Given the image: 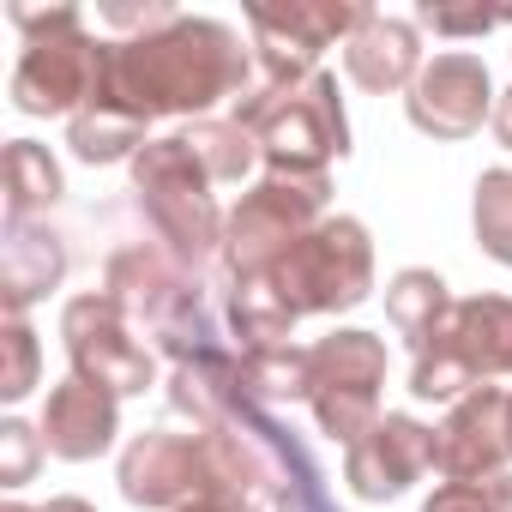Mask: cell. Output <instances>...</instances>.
Returning <instances> with one entry per match:
<instances>
[{
  "label": "cell",
  "mask_w": 512,
  "mask_h": 512,
  "mask_svg": "<svg viewBox=\"0 0 512 512\" xmlns=\"http://www.w3.org/2000/svg\"><path fill=\"white\" fill-rule=\"evenodd\" d=\"M326 199L332 175H260L223 223V284L266 278L320 217H332Z\"/></svg>",
  "instance_id": "8"
},
{
  "label": "cell",
  "mask_w": 512,
  "mask_h": 512,
  "mask_svg": "<svg viewBox=\"0 0 512 512\" xmlns=\"http://www.w3.org/2000/svg\"><path fill=\"white\" fill-rule=\"evenodd\" d=\"M380 386H386V338L380 332L338 326L320 344H308V410L326 440L356 446L380 422Z\"/></svg>",
  "instance_id": "10"
},
{
  "label": "cell",
  "mask_w": 512,
  "mask_h": 512,
  "mask_svg": "<svg viewBox=\"0 0 512 512\" xmlns=\"http://www.w3.org/2000/svg\"><path fill=\"white\" fill-rule=\"evenodd\" d=\"M181 512H266L260 500H193V506H181Z\"/></svg>",
  "instance_id": "31"
},
{
  "label": "cell",
  "mask_w": 512,
  "mask_h": 512,
  "mask_svg": "<svg viewBox=\"0 0 512 512\" xmlns=\"http://www.w3.org/2000/svg\"><path fill=\"white\" fill-rule=\"evenodd\" d=\"M151 139H145V127H133V121H121V115H109V109H85V115H73L67 121V151L79 157V163H133L139 151H145Z\"/></svg>",
  "instance_id": "24"
},
{
  "label": "cell",
  "mask_w": 512,
  "mask_h": 512,
  "mask_svg": "<svg viewBox=\"0 0 512 512\" xmlns=\"http://www.w3.org/2000/svg\"><path fill=\"white\" fill-rule=\"evenodd\" d=\"M488 127H494V145H500V151H512V85L500 91V103H494V121H488Z\"/></svg>",
  "instance_id": "30"
},
{
  "label": "cell",
  "mask_w": 512,
  "mask_h": 512,
  "mask_svg": "<svg viewBox=\"0 0 512 512\" xmlns=\"http://www.w3.org/2000/svg\"><path fill=\"white\" fill-rule=\"evenodd\" d=\"M253 91V55L235 25L181 13L151 37H109L103 85L91 109H109L133 127L151 121H205L217 103H241Z\"/></svg>",
  "instance_id": "1"
},
{
  "label": "cell",
  "mask_w": 512,
  "mask_h": 512,
  "mask_svg": "<svg viewBox=\"0 0 512 512\" xmlns=\"http://www.w3.org/2000/svg\"><path fill=\"white\" fill-rule=\"evenodd\" d=\"M241 380L247 392L284 410V404H308V344H272V350H241Z\"/></svg>",
  "instance_id": "22"
},
{
  "label": "cell",
  "mask_w": 512,
  "mask_h": 512,
  "mask_svg": "<svg viewBox=\"0 0 512 512\" xmlns=\"http://www.w3.org/2000/svg\"><path fill=\"white\" fill-rule=\"evenodd\" d=\"M374 7L362 0H290V7H247V37L260 55V85H302L320 73L326 49H344Z\"/></svg>",
  "instance_id": "12"
},
{
  "label": "cell",
  "mask_w": 512,
  "mask_h": 512,
  "mask_svg": "<svg viewBox=\"0 0 512 512\" xmlns=\"http://www.w3.org/2000/svg\"><path fill=\"white\" fill-rule=\"evenodd\" d=\"M428 470H434V428L404 410H386L356 446H344V488L362 506L410 494Z\"/></svg>",
  "instance_id": "14"
},
{
  "label": "cell",
  "mask_w": 512,
  "mask_h": 512,
  "mask_svg": "<svg viewBox=\"0 0 512 512\" xmlns=\"http://www.w3.org/2000/svg\"><path fill=\"white\" fill-rule=\"evenodd\" d=\"M506 464H512L506 392L500 386H476L458 404H446V416L434 428V470L446 482H476V476H500Z\"/></svg>",
  "instance_id": "15"
},
{
  "label": "cell",
  "mask_w": 512,
  "mask_h": 512,
  "mask_svg": "<svg viewBox=\"0 0 512 512\" xmlns=\"http://www.w3.org/2000/svg\"><path fill=\"white\" fill-rule=\"evenodd\" d=\"M187 151L205 163L211 181H241L253 163H260V139H253L235 115H205V121H187L181 127Z\"/></svg>",
  "instance_id": "21"
},
{
  "label": "cell",
  "mask_w": 512,
  "mask_h": 512,
  "mask_svg": "<svg viewBox=\"0 0 512 512\" xmlns=\"http://www.w3.org/2000/svg\"><path fill=\"white\" fill-rule=\"evenodd\" d=\"M127 169H133V193L145 205V223L169 260H181L187 272H205L211 260H223L229 211H217V193H211L217 181L205 175V163L187 151L181 133L151 139Z\"/></svg>",
  "instance_id": "6"
},
{
  "label": "cell",
  "mask_w": 512,
  "mask_h": 512,
  "mask_svg": "<svg viewBox=\"0 0 512 512\" xmlns=\"http://www.w3.org/2000/svg\"><path fill=\"white\" fill-rule=\"evenodd\" d=\"M121 500L145 512H181L193 500H253L260 494V458L235 428H145L121 446L115 464Z\"/></svg>",
  "instance_id": "2"
},
{
  "label": "cell",
  "mask_w": 512,
  "mask_h": 512,
  "mask_svg": "<svg viewBox=\"0 0 512 512\" xmlns=\"http://www.w3.org/2000/svg\"><path fill=\"white\" fill-rule=\"evenodd\" d=\"M446 314H452V290H446L440 272H428V266L392 272V284H386V320H392V332L410 344V356H422V350L440 338Z\"/></svg>",
  "instance_id": "19"
},
{
  "label": "cell",
  "mask_w": 512,
  "mask_h": 512,
  "mask_svg": "<svg viewBox=\"0 0 512 512\" xmlns=\"http://www.w3.org/2000/svg\"><path fill=\"white\" fill-rule=\"evenodd\" d=\"M43 512H97V506H91V500H79V494H55Z\"/></svg>",
  "instance_id": "32"
},
{
  "label": "cell",
  "mask_w": 512,
  "mask_h": 512,
  "mask_svg": "<svg viewBox=\"0 0 512 512\" xmlns=\"http://www.w3.org/2000/svg\"><path fill=\"white\" fill-rule=\"evenodd\" d=\"M13 25L25 37L13 67V109L31 121L85 115L103 85L109 37H91V19L79 7H13Z\"/></svg>",
  "instance_id": "3"
},
{
  "label": "cell",
  "mask_w": 512,
  "mask_h": 512,
  "mask_svg": "<svg viewBox=\"0 0 512 512\" xmlns=\"http://www.w3.org/2000/svg\"><path fill=\"white\" fill-rule=\"evenodd\" d=\"M37 374H43V344L31 314H0V398L25 404L37 392Z\"/></svg>",
  "instance_id": "25"
},
{
  "label": "cell",
  "mask_w": 512,
  "mask_h": 512,
  "mask_svg": "<svg viewBox=\"0 0 512 512\" xmlns=\"http://www.w3.org/2000/svg\"><path fill=\"white\" fill-rule=\"evenodd\" d=\"M470 229H476V247L494 266H512V163H494V169L476 175Z\"/></svg>",
  "instance_id": "23"
},
{
  "label": "cell",
  "mask_w": 512,
  "mask_h": 512,
  "mask_svg": "<svg viewBox=\"0 0 512 512\" xmlns=\"http://www.w3.org/2000/svg\"><path fill=\"white\" fill-rule=\"evenodd\" d=\"M103 290L133 314L139 332L157 338V350L169 356V368L223 350L217 314H211V302H205L199 272H187L181 260H169L163 247H151V241L115 247V253H109V278H103Z\"/></svg>",
  "instance_id": "4"
},
{
  "label": "cell",
  "mask_w": 512,
  "mask_h": 512,
  "mask_svg": "<svg viewBox=\"0 0 512 512\" xmlns=\"http://www.w3.org/2000/svg\"><path fill=\"white\" fill-rule=\"evenodd\" d=\"M0 512H43V506H25V500H7V506H0Z\"/></svg>",
  "instance_id": "33"
},
{
  "label": "cell",
  "mask_w": 512,
  "mask_h": 512,
  "mask_svg": "<svg viewBox=\"0 0 512 512\" xmlns=\"http://www.w3.org/2000/svg\"><path fill=\"white\" fill-rule=\"evenodd\" d=\"M37 428H43L49 458H61V464H91V458H103V452L121 440V398L103 392V386H91V380H79V374H67V380L49 392Z\"/></svg>",
  "instance_id": "16"
},
{
  "label": "cell",
  "mask_w": 512,
  "mask_h": 512,
  "mask_svg": "<svg viewBox=\"0 0 512 512\" xmlns=\"http://www.w3.org/2000/svg\"><path fill=\"white\" fill-rule=\"evenodd\" d=\"M494 79H488V61L470 55V49H440L416 85L404 91V115L416 133L440 139V145H458L470 133H482V121H494Z\"/></svg>",
  "instance_id": "13"
},
{
  "label": "cell",
  "mask_w": 512,
  "mask_h": 512,
  "mask_svg": "<svg viewBox=\"0 0 512 512\" xmlns=\"http://www.w3.org/2000/svg\"><path fill=\"white\" fill-rule=\"evenodd\" d=\"M422 25L416 19H392V13H368V25L344 43V73L356 91L368 97H392L410 91L422 73Z\"/></svg>",
  "instance_id": "17"
},
{
  "label": "cell",
  "mask_w": 512,
  "mask_h": 512,
  "mask_svg": "<svg viewBox=\"0 0 512 512\" xmlns=\"http://www.w3.org/2000/svg\"><path fill=\"white\" fill-rule=\"evenodd\" d=\"M488 380H512V296L452 302L440 338L410 362V398L422 404H458Z\"/></svg>",
  "instance_id": "9"
},
{
  "label": "cell",
  "mask_w": 512,
  "mask_h": 512,
  "mask_svg": "<svg viewBox=\"0 0 512 512\" xmlns=\"http://www.w3.org/2000/svg\"><path fill=\"white\" fill-rule=\"evenodd\" d=\"M0 181H7V217H19V223H37V211H55L61 193H67L61 163L37 139H7V151H0Z\"/></svg>",
  "instance_id": "20"
},
{
  "label": "cell",
  "mask_w": 512,
  "mask_h": 512,
  "mask_svg": "<svg viewBox=\"0 0 512 512\" xmlns=\"http://www.w3.org/2000/svg\"><path fill=\"white\" fill-rule=\"evenodd\" d=\"M181 13L175 7H97V25H109V31H127V37H151V31H163V25H175Z\"/></svg>",
  "instance_id": "28"
},
{
  "label": "cell",
  "mask_w": 512,
  "mask_h": 512,
  "mask_svg": "<svg viewBox=\"0 0 512 512\" xmlns=\"http://www.w3.org/2000/svg\"><path fill=\"white\" fill-rule=\"evenodd\" d=\"M266 278H272V290L284 296V308H290L296 320H314V314H356V308L374 296V235H368V223L350 217V211L320 217Z\"/></svg>",
  "instance_id": "7"
},
{
  "label": "cell",
  "mask_w": 512,
  "mask_h": 512,
  "mask_svg": "<svg viewBox=\"0 0 512 512\" xmlns=\"http://www.w3.org/2000/svg\"><path fill=\"white\" fill-rule=\"evenodd\" d=\"M0 314H31L49 290L67 284V241L49 229V223H19L7 217L0 229Z\"/></svg>",
  "instance_id": "18"
},
{
  "label": "cell",
  "mask_w": 512,
  "mask_h": 512,
  "mask_svg": "<svg viewBox=\"0 0 512 512\" xmlns=\"http://www.w3.org/2000/svg\"><path fill=\"white\" fill-rule=\"evenodd\" d=\"M416 25L446 31V37H482V31L512 25V19H506V13H434V7H422V13H416Z\"/></svg>",
  "instance_id": "29"
},
{
  "label": "cell",
  "mask_w": 512,
  "mask_h": 512,
  "mask_svg": "<svg viewBox=\"0 0 512 512\" xmlns=\"http://www.w3.org/2000/svg\"><path fill=\"white\" fill-rule=\"evenodd\" d=\"M235 121L260 139L266 175H326V163L350 157V115L338 97V73H314L302 85H253L235 103Z\"/></svg>",
  "instance_id": "5"
},
{
  "label": "cell",
  "mask_w": 512,
  "mask_h": 512,
  "mask_svg": "<svg viewBox=\"0 0 512 512\" xmlns=\"http://www.w3.org/2000/svg\"><path fill=\"white\" fill-rule=\"evenodd\" d=\"M506 440H512V392H506Z\"/></svg>",
  "instance_id": "34"
},
{
  "label": "cell",
  "mask_w": 512,
  "mask_h": 512,
  "mask_svg": "<svg viewBox=\"0 0 512 512\" xmlns=\"http://www.w3.org/2000/svg\"><path fill=\"white\" fill-rule=\"evenodd\" d=\"M61 344L73 374L115 398H145V386H157V350L109 290H85L61 308Z\"/></svg>",
  "instance_id": "11"
},
{
  "label": "cell",
  "mask_w": 512,
  "mask_h": 512,
  "mask_svg": "<svg viewBox=\"0 0 512 512\" xmlns=\"http://www.w3.org/2000/svg\"><path fill=\"white\" fill-rule=\"evenodd\" d=\"M422 512H512V470L476 476V482H440Z\"/></svg>",
  "instance_id": "26"
},
{
  "label": "cell",
  "mask_w": 512,
  "mask_h": 512,
  "mask_svg": "<svg viewBox=\"0 0 512 512\" xmlns=\"http://www.w3.org/2000/svg\"><path fill=\"white\" fill-rule=\"evenodd\" d=\"M43 428L25 422V416H7L0 422V488H25L43 464Z\"/></svg>",
  "instance_id": "27"
}]
</instances>
